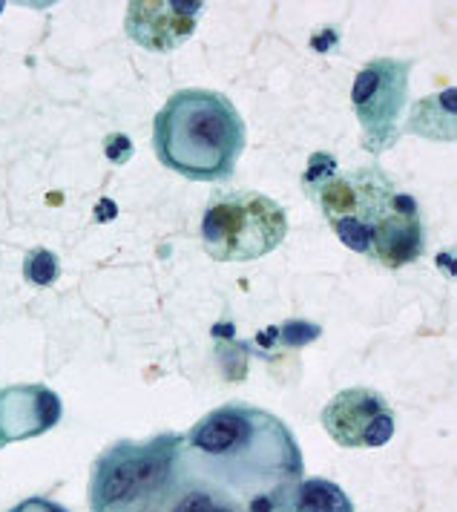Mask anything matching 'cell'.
I'll return each mask as SVG.
<instances>
[{"mask_svg":"<svg viewBox=\"0 0 457 512\" xmlns=\"http://www.w3.org/2000/svg\"><path fill=\"white\" fill-rule=\"evenodd\" d=\"M115 213H118V210H115L113 202H110V199H101V202H98V216H95V219H98V222H107V219H113Z\"/></svg>","mask_w":457,"mask_h":512,"instance_id":"20","label":"cell"},{"mask_svg":"<svg viewBox=\"0 0 457 512\" xmlns=\"http://www.w3.org/2000/svg\"><path fill=\"white\" fill-rule=\"evenodd\" d=\"M426 245L423 219L414 196L400 193L391 199V208L377 222L371 236V259H377L383 268H403L414 259H420Z\"/></svg>","mask_w":457,"mask_h":512,"instance_id":"10","label":"cell"},{"mask_svg":"<svg viewBox=\"0 0 457 512\" xmlns=\"http://www.w3.org/2000/svg\"><path fill=\"white\" fill-rule=\"evenodd\" d=\"M437 271H443L446 274V280H457V248H446V251H440L435 259Z\"/></svg>","mask_w":457,"mask_h":512,"instance_id":"19","label":"cell"},{"mask_svg":"<svg viewBox=\"0 0 457 512\" xmlns=\"http://www.w3.org/2000/svg\"><path fill=\"white\" fill-rule=\"evenodd\" d=\"M202 6L196 0H133L124 15L127 38L147 52H176L193 38Z\"/></svg>","mask_w":457,"mask_h":512,"instance_id":"8","label":"cell"},{"mask_svg":"<svg viewBox=\"0 0 457 512\" xmlns=\"http://www.w3.org/2000/svg\"><path fill=\"white\" fill-rule=\"evenodd\" d=\"M337 176H340V164H337V159H334L331 153H314V156L308 159L305 173H302V187H305V193L314 199L322 187L328 185L331 179H337Z\"/></svg>","mask_w":457,"mask_h":512,"instance_id":"16","label":"cell"},{"mask_svg":"<svg viewBox=\"0 0 457 512\" xmlns=\"http://www.w3.org/2000/svg\"><path fill=\"white\" fill-rule=\"evenodd\" d=\"M403 130L417 139L457 144V87L417 98L403 121Z\"/></svg>","mask_w":457,"mask_h":512,"instance_id":"11","label":"cell"},{"mask_svg":"<svg viewBox=\"0 0 457 512\" xmlns=\"http://www.w3.org/2000/svg\"><path fill=\"white\" fill-rule=\"evenodd\" d=\"M412 67V58H374L354 78V116L363 130V147L374 156H383L400 141Z\"/></svg>","mask_w":457,"mask_h":512,"instance_id":"6","label":"cell"},{"mask_svg":"<svg viewBox=\"0 0 457 512\" xmlns=\"http://www.w3.org/2000/svg\"><path fill=\"white\" fill-rule=\"evenodd\" d=\"M184 461L190 478L233 495L245 512H274L305 469L285 420L248 403L207 412L184 435Z\"/></svg>","mask_w":457,"mask_h":512,"instance_id":"1","label":"cell"},{"mask_svg":"<svg viewBox=\"0 0 457 512\" xmlns=\"http://www.w3.org/2000/svg\"><path fill=\"white\" fill-rule=\"evenodd\" d=\"M320 334L322 328L314 326V323L288 320V323H282L279 328L271 326L268 331H262V334L256 337V343H259V346H271V343H276V346H282V349H302V346L314 343Z\"/></svg>","mask_w":457,"mask_h":512,"instance_id":"14","label":"cell"},{"mask_svg":"<svg viewBox=\"0 0 457 512\" xmlns=\"http://www.w3.org/2000/svg\"><path fill=\"white\" fill-rule=\"evenodd\" d=\"M170 512H245V507L219 487L190 478V484L184 487L179 501L173 504Z\"/></svg>","mask_w":457,"mask_h":512,"instance_id":"13","label":"cell"},{"mask_svg":"<svg viewBox=\"0 0 457 512\" xmlns=\"http://www.w3.org/2000/svg\"><path fill=\"white\" fill-rule=\"evenodd\" d=\"M288 236L282 205L256 190H222L207 202L202 245L216 262H253L276 251Z\"/></svg>","mask_w":457,"mask_h":512,"instance_id":"4","label":"cell"},{"mask_svg":"<svg viewBox=\"0 0 457 512\" xmlns=\"http://www.w3.org/2000/svg\"><path fill=\"white\" fill-rule=\"evenodd\" d=\"M9 512H69V510H64L61 504H55V501H49V498L35 495V498H26V501H21V504H15Z\"/></svg>","mask_w":457,"mask_h":512,"instance_id":"18","label":"cell"},{"mask_svg":"<svg viewBox=\"0 0 457 512\" xmlns=\"http://www.w3.org/2000/svg\"><path fill=\"white\" fill-rule=\"evenodd\" d=\"M245 121L228 95L187 87L167 98L153 121V150L190 182H225L245 150Z\"/></svg>","mask_w":457,"mask_h":512,"instance_id":"2","label":"cell"},{"mask_svg":"<svg viewBox=\"0 0 457 512\" xmlns=\"http://www.w3.org/2000/svg\"><path fill=\"white\" fill-rule=\"evenodd\" d=\"M133 153H136V147H133L130 136H124V133H110V136L104 139V156H107V162H113L115 167L130 162Z\"/></svg>","mask_w":457,"mask_h":512,"instance_id":"17","label":"cell"},{"mask_svg":"<svg viewBox=\"0 0 457 512\" xmlns=\"http://www.w3.org/2000/svg\"><path fill=\"white\" fill-rule=\"evenodd\" d=\"M322 429L345 449H380L394 438V412L386 397L366 386L343 389L322 409Z\"/></svg>","mask_w":457,"mask_h":512,"instance_id":"7","label":"cell"},{"mask_svg":"<svg viewBox=\"0 0 457 512\" xmlns=\"http://www.w3.org/2000/svg\"><path fill=\"white\" fill-rule=\"evenodd\" d=\"M3 9H6V3H3V0H0V15H3Z\"/></svg>","mask_w":457,"mask_h":512,"instance_id":"21","label":"cell"},{"mask_svg":"<svg viewBox=\"0 0 457 512\" xmlns=\"http://www.w3.org/2000/svg\"><path fill=\"white\" fill-rule=\"evenodd\" d=\"M274 512H354L345 489L328 478H302Z\"/></svg>","mask_w":457,"mask_h":512,"instance_id":"12","label":"cell"},{"mask_svg":"<svg viewBox=\"0 0 457 512\" xmlns=\"http://www.w3.org/2000/svg\"><path fill=\"white\" fill-rule=\"evenodd\" d=\"M190 484L184 435L153 441H118L107 446L90 475L92 512H170Z\"/></svg>","mask_w":457,"mask_h":512,"instance_id":"3","label":"cell"},{"mask_svg":"<svg viewBox=\"0 0 457 512\" xmlns=\"http://www.w3.org/2000/svg\"><path fill=\"white\" fill-rule=\"evenodd\" d=\"M397 196L391 176L380 164L345 170L337 179H331L314 196L320 205L325 222L345 248L357 254L371 256V236L383 213L391 208V199Z\"/></svg>","mask_w":457,"mask_h":512,"instance_id":"5","label":"cell"},{"mask_svg":"<svg viewBox=\"0 0 457 512\" xmlns=\"http://www.w3.org/2000/svg\"><path fill=\"white\" fill-rule=\"evenodd\" d=\"M58 274H61V262L49 248H32L23 259V280L38 285V288L52 285L58 280Z\"/></svg>","mask_w":457,"mask_h":512,"instance_id":"15","label":"cell"},{"mask_svg":"<svg viewBox=\"0 0 457 512\" xmlns=\"http://www.w3.org/2000/svg\"><path fill=\"white\" fill-rule=\"evenodd\" d=\"M3 446H6V443H3V438H0V449H3Z\"/></svg>","mask_w":457,"mask_h":512,"instance_id":"22","label":"cell"},{"mask_svg":"<svg viewBox=\"0 0 457 512\" xmlns=\"http://www.w3.org/2000/svg\"><path fill=\"white\" fill-rule=\"evenodd\" d=\"M64 403L44 383H15L0 389V438L18 443L58 426Z\"/></svg>","mask_w":457,"mask_h":512,"instance_id":"9","label":"cell"}]
</instances>
